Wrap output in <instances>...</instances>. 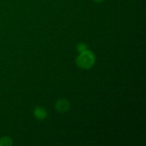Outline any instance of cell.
I'll return each mask as SVG.
<instances>
[{
  "label": "cell",
  "mask_w": 146,
  "mask_h": 146,
  "mask_svg": "<svg viewBox=\"0 0 146 146\" xmlns=\"http://www.w3.org/2000/svg\"><path fill=\"white\" fill-rule=\"evenodd\" d=\"M77 51L79 53L84 52V51H86L88 49V47H87V45L86 44H84V43H79V44L77 45L76 46Z\"/></svg>",
  "instance_id": "obj_5"
},
{
  "label": "cell",
  "mask_w": 146,
  "mask_h": 146,
  "mask_svg": "<svg viewBox=\"0 0 146 146\" xmlns=\"http://www.w3.org/2000/svg\"><path fill=\"white\" fill-rule=\"evenodd\" d=\"M12 145V140L9 137H4L0 139L1 146H11Z\"/></svg>",
  "instance_id": "obj_4"
},
{
  "label": "cell",
  "mask_w": 146,
  "mask_h": 146,
  "mask_svg": "<svg viewBox=\"0 0 146 146\" xmlns=\"http://www.w3.org/2000/svg\"><path fill=\"white\" fill-rule=\"evenodd\" d=\"M94 1H95V2L96 3H100V2H102L103 1H104V0H93Z\"/></svg>",
  "instance_id": "obj_6"
},
{
  "label": "cell",
  "mask_w": 146,
  "mask_h": 146,
  "mask_svg": "<svg viewBox=\"0 0 146 146\" xmlns=\"http://www.w3.org/2000/svg\"><path fill=\"white\" fill-rule=\"evenodd\" d=\"M95 56L92 51L87 49L84 52L80 53L76 58V64L82 69H89L95 64Z\"/></svg>",
  "instance_id": "obj_1"
},
{
  "label": "cell",
  "mask_w": 146,
  "mask_h": 146,
  "mask_svg": "<svg viewBox=\"0 0 146 146\" xmlns=\"http://www.w3.org/2000/svg\"><path fill=\"white\" fill-rule=\"evenodd\" d=\"M70 103L69 101L65 98H61L58 100L55 104V108L58 112L65 113L67 112L70 109Z\"/></svg>",
  "instance_id": "obj_2"
},
{
  "label": "cell",
  "mask_w": 146,
  "mask_h": 146,
  "mask_svg": "<svg viewBox=\"0 0 146 146\" xmlns=\"http://www.w3.org/2000/svg\"><path fill=\"white\" fill-rule=\"evenodd\" d=\"M34 115L37 120L43 121L45 120L48 116V113L47 111L44 108L41 106L36 107L34 111Z\"/></svg>",
  "instance_id": "obj_3"
}]
</instances>
